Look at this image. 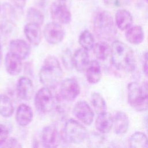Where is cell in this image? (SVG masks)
<instances>
[{"mask_svg": "<svg viewBox=\"0 0 148 148\" xmlns=\"http://www.w3.org/2000/svg\"><path fill=\"white\" fill-rule=\"evenodd\" d=\"M22 59L9 51L5 58V66L7 72L12 76L18 75L22 69Z\"/></svg>", "mask_w": 148, "mask_h": 148, "instance_id": "4fadbf2b", "label": "cell"}, {"mask_svg": "<svg viewBox=\"0 0 148 148\" xmlns=\"http://www.w3.org/2000/svg\"><path fill=\"white\" fill-rule=\"evenodd\" d=\"M133 23V17L131 13L126 9H119L115 14V24L121 31L129 28Z\"/></svg>", "mask_w": 148, "mask_h": 148, "instance_id": "ffe728a7", "label": "cell"}, {"mask_svg": "<svg viewBox=\"0 0 148 148\" xmlns=\"http://www.w3.org/2000/svg\"><path fill=\"white\" fill-rule=\"evenodd\" d=\"M34 92V84L31 80L25 76L20 77L16 84V93L18 98L22 100H29L32 98Z\"/></svg>", "mask_w": 148, "mask_h": 148, "instance_id": "7c38bea8", "label": "cell"}, {"mask_svg": "<svg viewBox=\"0 0 148 148\" xmlns=\"http://www.w3.org/2000/svg\"><path fill=\"white\" fill-rule=\"evenodd\" d=\"M3 147H21V145L18 140L15 138H10L5 141V142L1 146Z\"/></svg>", "mask_w": 148, "mask_h": 148, "instance_id": "1f68e13d", "label": "cell"}, {"mask_svg": "<svg viewBox=\"0 0 148 148\" xmlns=\"http://www.w3.org/2000/svg\"><path fill=\"white\" fill-rule=\"evenodd\" d=\"M95 126L97 130L102 134L109 133L113 126V117L108 112L98 114L95 122Z\"/></svg>", "mask_w": 148, "mask_h": 148, "instance_id": "9a60e30c", "label": "cell"}, {"mask_svg": "<svg viewBox=\"0 0 148 148\" xmlns=\"http://www.w3.org/2000/svg\"><path fill=\"white\" fill-rule=\"evenodd\" d=\"M87 135L86 128L79 121L71 119L65 122L62 130V137L66 142L80 144L84 141Z\"/></svg>", "mask_w": 148, "mask_h": 148, "instance_id": "5b68a950", "label": "cell"}, {"mask_svg": "<svg viewBox=\"0 0 148 148\" xmlns=\"http://www.w3.org/2000/svg\"><path fill=\"white\" fill-rule=\"evenodd\" d=\"M90 102L94 110L98 114L106 112L107 108L105 100L100 93L97 92L92 93Z\"/></svg>", "mask_w": 148, "mask_h": 148, "instance_id": "484cf974", "label": "cell"}, {"mask_svg": "<svg viewBox=\"0 0 148 148\" xmlns=\"http://www.w3.org/2000/svg\"><path fill=\"white\" fill-rule=\"evenodd\" d=\"M111 61L118 70L132 72L136 68V60L132 49L124 42L114 40L111 45Z\"/></svg>", "mask_w": 148, "mask_h": 148, "instance_id": "6da1fadb", "label": "cell"}, {"mask_svg": "<svg viewBox=\"0 0 148 148\" xmlns=\"http://www.w3.org/2000/svg\"><path fill=\"white\" fill-rule=\"evenodd\" d=\"M92 50L94 56L99 60L105 61L110 56L111 46L106 41H101L95 43Z\"/></svg>", "mask_w": 148, "mask_h": 148, "instance_id": "603a6c76", "label": "cell"}, {"mask_svg": "<svg viewBox=\"0 0 148 148\" xmlns=\"http://www.w3.org/2000/svg\"><path fill=\"white\" fill-rule=\"evenodd\" d=\"M60 92L64 100L71 102L75 100L80 94V87L75 79L66 78L60 84Z\"/></svg>", "mask_w": 148, "mask_h": 148, "instance_id": "52a82bcc", "label": "cell"}, {"mask_svg": "<svg viewBox=\"0 0 148 148\" xmlns=\"http://www.w3.org/2000/svg\"><path fill=\"white\" fill-rule=\"evenodd\" d=\"M35 105L36 109L42 113H48L53 109L55 102L50 88L44 86L37 91L35 96Z\"/></svg>", "mask_w": 148, "mask_h": 148, "instance_id": "8992f818", "label": "cell"}, {"mask_svg": "<svg viewBox=\"0 0 148 148\" xmlns=\"http://www.w3.org/2000/svg\"><path fill=\"white\" fill-rule=\"evenodd\" d=\"M9 50L22 60L26 59L31 53L29 45L25 40L20 39H13L10 42Z\"/></svg>", "mask_w": 148, "mask_h": 148, "instance_id": "2e32d148", "label": "cell"}, {"mask_svg": "<svg viewBox=\"0 0 148 148\" xmlns=\"http://www.w3.org/2000/svg\"><path fill=\"white\" fill-rule=\"evenodd\" d=\"M50 15L55 22L60 24H68L72 20L71 13L65 2L57 1L53 2L50 6Z\"/></svg>", "mask_w": 148, "mask_h": 148, "instance_id": "9c48e42d", "label": "cell"}, {"mask_svg": "<svg viewBox=\"0 0 148 148\" xmlns=\"http://www.w3.org/2000/svg\"><path fill=\"white\" fill-rule=\"evenodd\" d=\"M58 1H62V2H65V1H66V0H58Z\"/></svg>", "mask_w": 148, "mask_h": 148, "instance_id": "8d00e7d4", "label": "cell"}, {"mask_svg": "<svg viewBox=\"0 0 148 148\" xmlns=\"http://www.w3.org/2000/svg\"><path fill=\"white\" fill-rule=\"evenodd\" d=\"M145 124H146V128L147 131L148 132V115L146 117V120H145Z\"/></svg>", "mask_w": 148, "mask_h": 148, "instance_id": "d590c367", "label": "cell"}, {"mask_svg": "<svg viewBox=\"0 0 148 148\" xmlns=\"http://www.w3.org/2000/svg\"><path fill=\"white\" fill-rule=\"evenodd\" d=\"M78 42L81 47L87 51L92 49L95 45L94 38L92 34L87 29H85L80 33Z\"/></svg>", "mask_w": 148, "mask_h": 148, "instance_id": "4316f807", "label": "cell"}, {"mask_svg": "<svg viewBox=\"0 0 148 148\" xmlns=\"http://www.w3.org/2000/svg\"><path fill=\"white\" fill-rule=\"evenodd\" d=\"M86 77L87 82L92 84H97L102 77L101 65L97 60L90 62L86 69Z\"/></svg>", "mask_w": 148, "mask_h": 148, "instance_id": "44dd1931", "label": "cell"}, {"mask_svg": "<svg viewBox=\"0 0 148 148\" xmlns=\"http://www.w3.org/2000/svg\"><path fill=\"white\" fill-rule=\"evenodd\" d=\"M34 117L32 108L27 104H20L16 110V121L21 127L28 125L32 120Z\"/></svg>", "mask_w": 148, "mask_h": 148, "instance_id": "5bb4252c", "label": "cell"}, {"mask_svg": "<svg viewBox=\"0 0 148 148\" xmlns=\"http://www.w3.org/2000/svg\"><path fill=\"white\" fill-rule=\"evenodd\" d=\"M90 62L88 51L82 47L77 49L73 54V66L78 72L86 71Z\"/></svg>", "mask_w": 148, "mask_h": 148, "instance_id": "d6986e66", "label": "cell"}, {"mask_svg": "<svg viewBox=\"0 0 148 148\" xmlns=\"http://www.w3.org/2000/svg\"><path fill=\"white\" fill-rule=\"evenodd\" d=\"M2 51L1 45H0V65L2 62Z\"/></svg>", "mask_w": 148, "mask_h": 148, "instance_id": "e575fe53", "label": "cell"}, {"mask_svg": "<svg viewBox=\"0 0 148 148\" xmlns=\"http://www.w3.org/2000/svg\"><path fill=\"white\" fill-rule=\"evenodd\" d=\"M113 117L114 132L117 135L125 134L130 127V119L128 115L123 111L116 112Z\"/></svg>", "mask_w": 148, "mask_h": 148, "instance_id": "e0dca14e", "label": "cell"}, {"mask_svg": "<svg viewBox=\"0 0 148 148\" xmlns=\"http://www.w3.org/2000/svg\"><path fill=\"white\" fill-rule=\"evenodd\" d=\"M143 70L145 75L148 77V51L146 52L144 54Z\"/></svg>", "mask_w": 148, "mask_h": 148, "instance_id": "d6a6232c", "label": "cell"}, {"mask_svg": "<svg viewBox=\"0 0 148 148\" xmlns=\"http://www.w3.org/2000/svg\"><path fill=\"white\" fill-rule=\"evenodd\" d=\"M0 12H1V5H0Z\"/></svg>", "mask_w": 148, "mask_h": 148, "instance_id": "74e56055", "label": "cell"}, {"mask_svg": "<svg viewBox=\"0 0 148 148\" xmlns=\"http://www.w3.org/2000/svg\"><path fill=\"white\" fill-rule=\"evenodd\" d=\"M27 18L28 23H35L41 26L45 20V17L42 13L38 9L31 7L29 8L27 12Z\"/></svg>", "mask_w": 148, "mask_h": 148, "instance_id": "83f0119b", "label": "cell"}, {"mask_svg": "<svg viewBox=\"0 0 148 148\" xmlns=\"http://www.w3.org/2000/svg\"><path fill=\"white\" fill-rule=\"evenodd\" d=\"M61 137L56 126L52 125L46 126L41 132L42 145L46 147H56L60 143Z\"/></svg>", "mask_w": 148, "mask_h": 148, "instance_id": "8fae6325", "label": "cell"}, {"mask_svg": "<svg viewBox=\"0 0 148 148\" xmlns=\"http://www.w3.org/2000/svg\"><path fill=\"white\" fill-rule=\"evenodd\" d=\"M125 36L127 40L132 45H139L144 39V31L139 25L131 26L126 30Z\"/></svg>", "mask_w": 148, "mask_h": 148, "instance_id": "7402d4cb", "label": "cell"}, {"mask_svg": "<svg viewBox=\"0 0 148 148\" xmlns=\"http://www.w3.org/2000/svg\"><path fill=\"white\" fill-rule=\"evenodd\" d=\"M87 145L91 147H98L101 146L105 141L102 134L97 132H91L87 135Z\"/></svg>", "mask_w": 148, "mask_h": 148, "instance_id": "f1b7e54d", "label": "cell"}, {"mask_svg": "<svg viewBox=\"0 0 148 148\" xmlns=\"http://www.w3.org/2000/svg\"><path fill=\"white\" fill-rule=\"evenodd\" d=\"M9 134L8 128L3 124H0V147L8 139Z\"/></svg>", "mask_w": 148, "mask_h": 148, "instance_id": "4dcf8cb0", "label": "cell"}, {"mask_svg": "<svg viewBox=\"0 0 148 148\" xmlns=\"http://www.w3.org/2000/svg\"><path fill=\"white\" fill-rule=\"evenodd\" d=\"M43 35L47 43L51 45H57L63 40L65 31L60 23L53 21L45 25Z\"/></svg>", "mask_w": 148, "mask_h": 148, "instance_id": "ba28073f", "label": "cell"}, {"mask_svg": "<svg viewBox=\"0 0 148 148\" xmlns=\"http://www.w3.org/2000/svg\"><path fill=\"white\" fill-rule=\"evenodd\" d=\"M24 34L28 42L33 46H38L42 40L40 25L35 23H28L24 28Z\"/></svg>", "mask_w": 148, "mask_h": 148, "instance_id": "ac0fdd59", "label": "cell"}, {"mask_svg": "<svg viewBox=\"0 0 148 148\" xmlns=\"http://www.w3.org/2000/svg\"><path fill=\"white\" fill-rule=\"evenodd\" d=\"M127 101L137 112L148 109V82H132L127 86Z\"/></svg>", "mask_w": 148, "mask_h": 148, "instance_id": "3957f363", "label": "cell"}, {"mask_svg": "<svg viewBox=\"0 0 148 148\" xmlns=\"http://www.w3.org/2000/svg\"><path fill=\"white\" fill-rule=\"evenodd\" d=\"M73 113L77 120L85 125H90L93 122L94 112L85 101H79L75 103L73 109Z\"/></svg>", "mask_w": 148, "mask_h": 148, "instance_id": "30bf717a", "label": "cell"}, {"mask_svg": "<svg viewBox=\"0 0 148 148\" xmlns=\"http://www.w3.org/2000/svg\"><path fill=\"white\" fill-rule=\"evenodd\" d=\"M14 112V106L10 98L5 94H0V115L3 117H11Z\"/></svg>", "mask_w": 148, "mask_h": 148, "instance_id": "d4e9b609", "label": "cell"}, {"mask_svg": "<svg viewBox=\"0 0 148 148\" xmlns=\"http://www.w3.org/2000/svg\"><path fill=\"white\" fill-rule=\"evenodd\" d=\"M94 31L96 36L103 41H111L117 35L116 24L111 14L106 10L98 12L93 21Z\"/></svg>", "mask_w": 148, "mask_h": 148, "instance_id": "277c9868", "label": "cell"}, {"mask_svg": "<svg viewBox=\"0 0 148 148\" xmlns=\"http://www.w3.org/2000/svg\"><path fill=\"white\" fill-rule=\"evenodd\" d=\"M128 143L131 147H147L148 138L145 133L136 131L129 138Z\"/></svg>", "mask_w": 148, "mask_h": 148, "instance_id": "cb8c5ba5", "label": "cell"}, {"mask_svg": "<svg viewBox=\"0 0 148 148\" xmlns=\"http://www.w3.org/2000/svg\"><path fill=\"white\" fill-rule=\"evenodd\" d=\"M14 5L18 8H23L25 5L26 0H11Z\"/></svg>", "mask_w": 148, "mask_h": 148, "instance_id": "836d02e7", "label": "cell"}, {"mask_svg": "<svg viewBox=\"0 0 148 148\" xmlns=\"http://www.w3.org/2000/svg\"><path fill=\"white\" fill-rule=\"evenodd\" d=\"M62 60L65 67L71 70L73 67V55H72L70 50L66 49L65 51H64L62 56Z\"/></svg>", "mask_w": 148, "mask_h": 148, "instance_id": "f546056e", "label": "cell"}, {"mask_svg": "<svg viewBox=\"0 0 148 148\" xmlns=\"http://www.w3.org/2000/svg\"><path fill=\"white\" fill-rule=\"evenodd\" d=\"M62 70L58 59L54 56H48L44 60L39 71V80L45 87L52 88L60 82Z\"/></svg>", "mask_w": 148, "mask_h": 148, "instance_id": "7a4b0ae2", "label": "cell"}]
</instances>
